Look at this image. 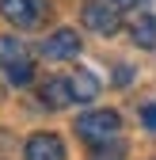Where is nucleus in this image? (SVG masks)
<instances>
[{
  "label": "nucleus",
  "mask_w": 156,
  "mask_h": 160,
  "mask_svg": "<svg viewBox=\"0 0 156 160\" xmlns=\"http://www.w3.org/2000/svg\"><path fill=\"white\" fill-rule=\"evenodd\" d=\"M118 130H122V118L114 111H88V114L76 118V133H80L88 145H95V149L114 145L118 141Z\"/></svg>",
  "instance_id": "obj_1"
},
{
  "label": "nucleus",
  "mask_w": 156,
  "mask_h": 160,
  "mask_svg": "<svg viewBox=\"0 0 156 160\" xmlns=\"http://www.w3.org/2000/svg\"><path fill=\"white\" fill-rule=\"evenodd\" d=\"M84 27L95 31V34H103V38H110L122 27V8L110 4V0H88L84 4Z\"/></svg>",
  "instance_id": "obj_2"
},
{
  "label": "nucleus",
  "mask_w": 156,
  "mask_h": 160,
  "mask_svg": "<svg viewBox=\"0 0 156 160\" xmlns=\"http://www.w3.org/2000/svg\"><path fill=\"white\" fill-rule=\"evenodd\" d=\"M76 53H80V34H76L72 27L53 31L42 42V57L46 61H69V57H76Z\"/></svg>",
  "instance_id": "obj_3"
},
{
  "label": "nucleus",
  "mask_w": 156,
  "mask_h": 160,
  "mask_svg": "<svg viewBox=\"0 0 156 160\" xmlns=\"http://www.w3.org/2000/svg\"><path fill=\"white\" fill-rule=\"evenodd\" d=\"M46 12V0H0V15L15 27H34Z\"/></svg>",
  "instance_id": "obj_4"
},
{
  "label": "nucleus",
  "mask_w": 156,
  "mask_h": 160,
  "mask_svg": "<svg viewBox=\"0 0 156 160\" xmlns=\"http://www.w3.org/2000/svg\"><path fill=\"white\" fill-rule=\"evenodd\" d=\"M23 160H65V145L57 133H34L23 145Z\"/></svg>",
  "instance_id": "obj_5"
},
{
  "label": "nucleus",
  "mask_w": 156,
  "mask_h": 160,
  "mask_svg": "<svg viewBox=\"0 0 156 160\" xmlns=\"http://www.w3.org/2000/svg\"><path fill=\"white\" fill-rule=\"evenodd\" d=\"M38 99L50 107V111H61V107H69V103H76V95H72V84L69 80H61V76H50L42 88H38Z\"/></svg>",
  "instance_id": "obj_6"
},
{
  "label": "nucleus",
  "mask_w": 156,
  "mask_h": 160,
  "mask_svg": "<svg viewBox=\"0 0 156 160\" xmlns=\"http://www.w3.org/2000/svg\"><path fill=\"white\" fill-rule=\"evenodd\" d=\"M69 84H72V95H76V103H88V99L99 95V76H95L91 69H76L69 76Z\"/></svg>",
  "instance_id": "obj_7"
},
{
  "label": "nucleus",
  "mask_w": 156,
  "mask_h": 160,
  "mask_svg": "<svg viewBox=\"0 0 156 160\" xmlns=\"http://www.w3.org/2000/svg\"><path fill=\"white\" fill-rule=\"evenodd\" d=\"M129 38H133L141 50H156V19H152L149 12L137 15V19L129 23Z\"/></svg>",
  "instance_id": "obj_8"
},
{
  "label": "nucleus",
  "mask_w": 156,
  "mask_h": 160,
  "mask_svg": "<svg viewBox=\"0 0 156 160\" xmlns=\"http://www.w3.org/2000/svg\"><path fill=\"white\" fill-rule=\"evenodd\" d=\"M15 61H27V46H23V38H15V34H0V65H15Z\"/></svg>",
  "instance_id": "obj_9"
},
{
  "label": "nucleus",
  "mask_w": 156,
  "mask_h": 160,
  "mask_svg": "<svg viewBox=\"0 0 156 160\" xmlns=\"http://www.w3.org/2000/svg\"><path fill=\"white\" fill-rule=\"evenodd\" d=\"M4 76H8V84L23 88V84H31L34 69H31V61H15V65H8V69H4Z\"/></svg>",
  "instance_id": "obj_10"
},
{
  "label": "nucleus",
  "mask_w": 156,
  "mask_h": 160,
  "mask_svg": "<svg viewBox=\"0 0 156 160\" xmlns=\"http://www.w3.org/2000/svg\"><path fill=\"white\" fill-rule=\"evenodd\" d=\"M126 156V145L122 141H114V145H103L99 152H95V160H122Z\"/></svg>",
  "instance_id": "obj_11"
},
{
  "label": "nucleus",
  "mask_w": 156,
  "mask_h": 160,
  "mask_svg": "<svg viewBox=\"0 0 156 160\" xmlns=\"http://www.w3.org/2000/svg\"><path fill=\"white\" fill-rule=\"evenodd\" d=\"M141 122L156 133V103H145V107H141Z\"/></svg>",
  "instance_id": "obj_12"
},
{
  "label": "nucleus",
  "mask_w": 156,
  "mask_h": 160,
  "mask_svg": "<svg viewBox=\"0 0 156 160\" xmlns=\"http://www.w3.org/2000/svg\"><path fill=\"white\" fill-rule=\"evenodd\" d=\"M110 4H118V8H133L137 0H110Z\"/></svg>",
  "instance_id": "obj_13"
}]
</instances>
